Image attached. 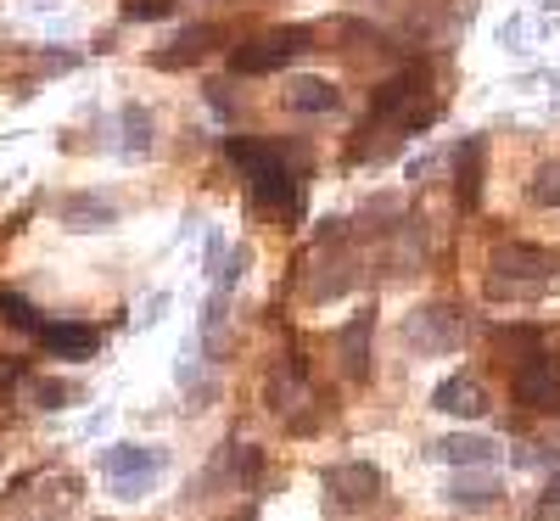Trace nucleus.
<instances>
[{
	"instance_id": "nucleus-19",
	"label": "nucleus",
	"mask_w": 560,
	"mask_h": 521,
	"mask_svg": "<svg viewBox=\"0 0 560 521\" xmlns=\"http://www.w3.org/2000/svg\"><path fill=\"white\" fill-rule=\"evenodd\" d=\"M0 320H7V325H18L23 331V337H39V309L23 298V292H12V287H0Z\"/></svg>"
},
{
	"instance_id": "nucleus-14",
	"label": "nucleus",
	"mask_w": 560,
	"mask_h": 521,
	"mask_svg": "<svg viewBox=\"0 0 560 521\" xmlns=\"http://www.w3.org/2000/svg\"><path fill=\"white\" fill-rule=\"evenodd\" d=\"M287 107L292 113H337L342 107V90L331 79H292L287 84Z\"/></svg>"
},
{
	"instance_id": "nucleus-21",
	"label": "nucleus",
	"mask_w": 560,
	"mask_h": 521,
	"mask_svg": "<svg viewBox=\"0 0 560 521\" xmlns=\"http://www.w3.org/2000/svg\"><path fill=\"white\" fill-rule=\"evenodd\" d=\"M533 202L538 208H560V163H544L533 174Z\"/></svg>"
},
{
	"instance_id": "nucleus-15",
	"label": "nucleus",
	"mask_w": 560,
	"mask_h": 521,
	"mask_svg": "<svg viewBox=\"0 0 560 521\" xmlns=\"http://www.w3.org/2000/svg\"><path fill=\"white\" fill-rule=\"evenodd\" d=\"M454 192H459V208H477V202H482V135H471V140L459 147Z\"/></svg>"
},
{
	"instance_id": "nucleus-6",
	"label": "nucleus",
	"mask_w": 560,
	"mask_h": 521,
	"mask_svg": "<svg viewBox=\"0 0 560 521\" xmlns=\"http://www.w3.org/2000/svg\"><path fill=\"white\" fill-rule=\"evenodd\" d=\"M510 393H516V404H527V409H555V404H560V359H555L549 348L522 354Z\"/></svg>"
},
{
	"instance_id": "nucleus-7",
	"label": "nucleus",
	"mask_w": 560,
	"mask_h": 521,
	"mask_svg": "<svg viewBox=\"0 0 560 521\" xmlns=\"http://www.w3.org/2000/svg\"><path fill=\"white\" fill-rule=\"evenodd\" d=\"M325 494H331L342 510H370L382 499V471L370 460H342V465H325Z\"/></svg>"
},
{
	"instance_id": "nucleus-4",
	"label": "nucleus",
	"mask_w": 560,
	"mask_h": 521,
	"mask_svg": "<svg viewBox=\"0 0 560 521\" xmlns=\"http://www.w3.org/2000/svg\"><path fill=\"white\" fill-rule=\"evenodd\" d=\"M308 39H314V28H303V23H292V28H269V34L236 45V51H230V68L247 73V79L280 73V68H292V62L308 51Z\"/></svg>"
},
{
	"instance_id": "nucleus-8",
	"label": "nucleus",
	"mask_w": 560,
	"mask_h": 521,
	"mask_svg": "<svg viewBox=\"0 0 560 521\" xmlns=\"http://www.w3.org/2000/svg\"><path fill=\"white\" fill-rule=\"evenodd\" d=\"M404 337L415 343V354H454L465 337V320L454 309H420V314H409Z\"/></svg>"
},
{
	"instance_id": "nucleus-3",
	"label": "nucleus",
	"mask_w": 560,
	"mask_h": 521,
	"mask_svg": "<svg viewBox=\"0 0 560 521\" xmlns=\"http://www.w3.org/2000/svg\"><path fill=\"white\" fill-rule=\"evenodd\" d=\"M560 280V258L549 247H527V242H504L488 258V292L510 298V303H533Z\"/></svg>"
},
{
	"instance_id": "nucleus-11",
	"label": "nucleus",
	"mask_w": 560,
	"mask_h": 521,
	"mask_svg": "<svg viewBox=\"0 0 560 521\" xmlns=\"http://www.w3.org/2000/svg\"><path fill=\"white\" fill-rule=\"evenodd\" d=\"M370 337H376V309L353 314V320L337 331V354H342L348 382H370Z\"/></svg>"
},
{
	"instance_id": "nucleus-22",
	"label": "nucleus",
	"mask_w": 560,
	"mask_h": 521,
	"mask_svg": "<svg viewBox=\"0 0 560 521\" xmlns=\"http://www.w3.org/2000/svg\"><path fill=\"white\" fill-rule=\"evenodd\" d=\"M118 12L129 23H163V18H174V0H124Z\"/></svg>"
},
{
	"instance_id": "nucleus-5",
	"label": "nucleus",
	"mask_w": 560,
	"mask_h": 521,
	"mask_svg": "<svg viewBox=\"0 0 560 521\" xmlns=\"http://www.w3.org/2000/svg\"><path fill=\"white\" fill-rule=\"evenodd\" d=\"M163 449H147V443H113L102 449V477L118 488V499H140L147 494V483L163 471Z\"/></svg>"
},
{
	"instance_id": "nucleus-9",
	"label": "nucleus",
	"mask_w": 560,
	"mask_h": 521,
	"mask_svg": "<svg viewBox=\"0 0 560 521\" xmlns=\"http://www.w3.org/2000/svg\"><path fill=\"white\" fill-rule=\"evenodd\" d=\"M432 409H438V415H454V420H482V415H488V393H482L477 375L459 370V375H448V382H438Z\"/></svg>"
},
{
	"instance_id": "nucleus-23",
	"label": "nucleus",
	"mask_w": 560,
	"mask_h": 521,
	"mask_svg": "<svg viewBox=\"0 0 560 521\" xmlns=\"http://www.w3.org/2000/svg\"><path fill=\"white\" fill-rule=\"evenodd\" d=\"M23 387H28V398H34L39 409H62V404L73 398V393H68L62 382H23Z\"/></svg>"
},
{
	"instance_id": "nucleus-12",
	"label": "nucleus",
	"mask_w": 560,
	"mask_h": 521,
	"mask_svg": "<svg viewBox=\"0 0 560 521\" xmlns=\"http://www.w3.org/2000/svg\"><path fill=\"white\" fill-rule=\"evenodd\" d=\"M264 404H269L275 415H292L298 404H314V393H308V364H303V354H287V364H280V370L269 375V387H264Z\"/></svg>"
},
{
	"instance_id": "nucleus-26",
	"label": "nucleus",
	"mask_w": 560,
	"mask_h": 521,
	"mask_svg": "<svg viewBox=\"0 0 560 521\" xmlns=\"http://www.w3.org/2000/svg\"><path fill=\"white\" fill-rule=\"evenodd\" d=\"M544 7H560V0H544Z\"/></svg>"
},
{
	"instance_id": "nucleus-2",
	"label": "nucleus",
	"mask_w": 560,
	"mask_h": 521,
	"mask_svg": "<svg viewBox=\"0 0 560 521\" xmlns=\"http://www.w3.org/2000/svg\"><path fill=\"white\" fill-rule=\"evenodd\" d=\"M427 124H438V102H432V73L427 68H404L398 79H387L376 96H370V113H364V140L376 135L370 158L387 152V140L398 135H420Z\"/></svg>"
},
{
	"instance_id": "nucleus-16",
	"label": "nucleus",
	"mask_w": 560,
	"mask_h": 521,
	"mask_svg": "<svg viewBox=\"0 0 560 521\" xmlns=\"http://www.w3.org/2000/svg\"><path fill=\"white\" fill-rule=\"evenodd\" d=\"M62 224L68 230H113L118 208L102 202V197H62Z\"/></svg>"
},
{
	"instance_id": "nucleus-1",
	"label": "nucleus",
	"mask_w": 560,
	"mask_h": 521,
	"mask_svg": "<svg viewBox=\"0 0 560 521\" xmlns=\"http://www.w3.org/2000/svg\"><path fill=\"white\" fill-rule=\"evenodd\" d=\"M224 158L247 174V192L264 208H303V152L280 147V140H253V135H230Z\"/></svg>"
},
{
	"instance_id": "nucleus-10",
	"label": "nucleus",
	"mask_w": 560,
	"mask_h": 521,
	"mask_svg": "<svg viewBox=\"0 0 560 521\" xmlns=\"http://www.w3.org/2000/svg\"><path fill=\"white\" fill-rule=\"evenodd\" d=\"M45 354H57V359H90V354H96L102 348V331L96 325H79V320H45L39 325V337H34Z\"/></svg>"
},
{
	"instance_id": "nucleus-24",
	"label": "nucleus",
	"mask_w": 560,
	"mask_h": 521,
	"mask_svg": "<svg viewBox=\"0 0 560 521\" xmlns=\"http://www.w3.org/2000/svg\"><path fill=\"white\" fill-rule=\"evenodd\" d=\"M230 471H236L242 483H258V471H264V454H258L253 443H242L236 454H230Z\"/></svg>"
},
{
	"instance_id": "nucleus-13",
	"label": "nucleus",
	"mask_w": 560,
	"mask_h": 521,
	"mask_svg": "<svg viewBox=\"0 0 560 521\" xmlns=\"http://www.w3.org/2000/svg\"><path fill=\"white\" fill-rule=\"evenodd\" d=\"M219 39H224V28H219V23H197V28H185V34L168 45V51H152V68H158V73L191 68V62H202V57L213 51Z\"/></svg>"
},
{
	"instance_id": "nucleus-25",
	"label": "nucleus",
	"mask_w": 560,
	"mask_h": 521,
	"mask_svg": "<svg viewBox=\"0 0 560 521\" xmlns=\"http://www.w3.org/2000/svg\"><path fill=\"white\" fill-rule=\"evenodd\" d=\"M549 505H560V471H555V477H549V488H544V510Z\"/></svg>"
},
{
	"instance_id": "nucleus-17",
	"label": "nucleus",
	"mask_w": 560,
	"mask_h": 521,
	"mask_svg": "<svg viewBox=\"0 0 560 521\" xmlns=\"http://www.w3.org/2000/svg\"><path fill=\"white\" fill-rule=\"evenodd\" d=\"M432 454L448 460V465H459V471H482V465L499 460V443H488V438H443Z\"/></svg>"
},
{
	"instance_id": "nucleus-18",
	"label": "nucleus",
	"mask_w": 560,
	"mask_h": 521,
	"mask_svg": "<svg viewBox=\"0 0 560 521\" xmlns=\"http://www.w3.org/2000/svg\"><path fill=\"white\" fill-rule=\"evenodd\" d=\"M499 483L493 477H477V471H459V477H454V488H448V505L454 510H493L499 505Z\"/></svg>"
},
{
	"instance_id": "nucleus-20",
	"label": "nucleus",
	"mask_w": 560,
	"mask_h": 521,
	"mask_svg": "<svg viewBox=\"0 0 560 521\" xmlns=\"http://www.w3.org/2000/svg\"><path fill=\"white\" fill-rule=\"evenodd\" d=\"M124 152H129V158L152 152V113L140 107V102H129V107H124Z\"/></svg>"
}]
</instances>
